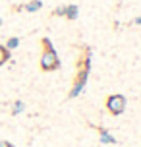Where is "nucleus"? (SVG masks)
<instances>
[{
  "mask_svg": "<svg viewBox=\"0 0 141 147\" xmlns=\"http://www.w3.org/2000/svg\"><path fill=\"white\" fill-rule=\"evenodd\" d=\"M89 72H91V49L83 47V52L77 60V74H75L74 85L68 93V99H75L83 93V89L87 85V80H89Z\"/></svg>",
  "mask_w": 141,
  "mask_h": 147,
  "instance_id": "nucleus-1",
  "label": "nucleus"
},
{
  "mask_svg": "<svg viewBox=\"0 0 141 147\" xmlns=\"http://www.w3.org/2000/svg\"><path fill=\"white\" fill-rule=\"evenodd\" d=\"M41 45H43V54H41V70L43 72H54L62 66L60 62V56L56 49L52 47V41L48 37H43L41 39Z\"/></svg>",
  "mask_w": 141,
  "mask_h": 147,
  "instance_id": "nucleus-2",
  "label": "nucleus"
},
{
  "mask_svg": "<svg viewBox=\"0 0 141 147\" xmlns=\"http://www.w3.org/2000/svg\"><path fill=\"white\" fill-rule=\"evenodd\" d=\"M126 107H128V99L122 93H114V95H108L106 99V110L110 112L112 116H120L126 112Z\"/></svg>",
  "mask_w": 141,
  "mask_h": 147,
  "instance_id": "nucleus-3",
  "label": "nucleus"
},
{
  "mask_svg": "<svg viewBox=\"0 0 141 147\" xmlns=\"http://www.w3.org/2000/svg\"><path fill=\"white\" fill-rule=\"evenodd\" d=\"M97 130H99V141H101L103 145H116V143H118V140H116L106 128H97Z\"/></svg>",
  "mask_w": 141,
  "mask_h": 147,
  "instance_id": "nucleus-4",
  "label": "nucleus"
},
{
  "mask_svg": "<svg viewBox=\"0 0 141 147\" xmlns=\"http://www.w3.org/2000/svg\"><path fill=\"white\" fill-rule=\"evenodd\" d=\"M77 16H79V6L77 4H68L66 10H64V18L70 20V22H75Z\"/></svg>",
  "mask_w": 141,
  "mask_h": 147,
  "instance_id": "nucleus-5",
  "label": "nucleus"
},
{
  "mask_svg": "<svg viewBox=\"0 0 141 147\" xmlns=\"http://www.w3.org/2000/svg\"><path fill=\"white\" fill-rule=\"evenodd\" d=\"M41 8H43V2H41V0H31L29 4H25V6H23V10H25V12H29V14H33V12H39Z\"/></svg>",
  "mask_w": 141,
  "mask_h": 147,
  "instance_id": "nucleus-6",
  "label": "nucleus"
},
{
  "mask_svg": "<svg viewBox=\"0 0 141 147\" xmlns=\"http://www.w3.org/2000/svg\"><path fill=\"white\" fill-rule=\"evenodd\" d=\"M4 47H6V49H8L10 52L15 51V49L19 47V37H10V39L6 41V45H4Z\"/></svg>",
  "mask_w": 141,
  "mask_h": 147,
  "instance_id": "nucleus-7",
  "label": "nucleus"
},
{
  "mask_svg": "<svg viewBox=\"0 0 141 147\" xmlns=\"http://www.w3.org/2000/svg\"><path fill=\"white\" fill-rule=\"evenodd\" d=\"M8 60H10V51H8L4 45H0V66H4Z\"/></svg>",
  "mask_w": 141,
  "mask_h": 147,
  "instance_id": "nucleus-8",
  "label": "nucleus"
},
{
  "mask_svg": "<svg viewBox=\"0 0 141 147\" xmlns=\"http://www.w3.org/2000/svg\"><path fill=\"white\" fill-rule=\"evenodd\" d=\"M23 110H25V103H23V101H15V103L12 105V114H14V116L21 114Z\"/></svg>",
  "mask_w": 141,
  "mask_h": 147,
  "instance_id": "nucleus-9",
  "label": "nucleus"
},
{
  "mask_svg": "<svg viewBox=\"0 0 141 147\" xmlns=\"http://www.w3.org/2000/svg\"><path fill=\"white\" fill-rule=\"evenodd\" d=\"M64 10H66V6H60V8H56V10H52V16H58V18H64Z\"/></svg>",
  "mask_w": 141,
  "mask_h": 147,
  "instance_id": "nucleus-10",
  "label": "nucleus"
},
{
  "mask_svg": "<svg viewBox=\"0 0 141 147\" xmlns=\"http://www.w3.org/2000/svg\"><path fill=\"white\" fill-rule=\"evenodd\" d=\"M0 147H15V145L10 143V141H6V140H0Z\"/></svg>",
  "mask_w": 141,
  "mask_h": 147,
  "instance_id": "nucleus-11",
  "label": "nucleus"
},
{
  "mask_svg": "<svg viewBox=\"0 0 141 147\" xmlns=\"http://www.w3.org/2000/svg\"><path fill=\"white\" fill-rule=\"evenodd\" d=\"M132 23H134V25H141V16H139V18H135Z\"/></svg>",
  "mask_w": 141,
  "mask_h": 147,
  "instance_id": "nucleus-12",
  "label": "nucleus"
}]
</instances>
